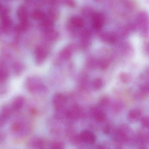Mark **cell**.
<instances>
[{
	"instance_id": "19",
	"label": "cell",
	"mask_w": 149,
	"mask_h": 149,
	"mask_svg": "<svg viewBox=\"0 0 149 149\" xmlns=\"http://www.w3.org/2000/svg\"><path fill=\"white\" fill-rule=\"evenodd\" d=\"M31 17L33 20L42 22L46 18V14L41 10L37 9L32 12Z\"/></svg>"
},
{
	"instance_id": "9",
	"label": "cell",
	"mask_w": 149,
	"mask_h": 149,
	"mask_svg": "<svg viewBox=\"0 0 149 149\" xmlns=\"http://www.w3.org/2000/svg\"><path fill=\"white\" fill-rule=\"evenodd\" d=\"M81 114V109L79 106H72L66 112V116L69 119L72 120L78 119Z\"/></svg>"
},
{
	"instance_id": "18",
	"label": "cell",
	"mask_w": 149,
	"mask_h": 149,
	"mask_svg": "<svg viewBox=\"0 0 149 149\" xmlns=\"http://www.w3.org/2000/svg\"><path fill=\"white\" fill-rule=\"evenodd\" d=\"M59 15L60 12L57 8L52 6H51L50 8L48 9L47 14H46L47 17L55 22L58 19Z\"/></svg>"
},
{
	"instance_id": "35",
	"label": "cell",
	"mask_w": 149,
	"mask_h": 149,
	"mask_svg": "<svg viewBox=\"0 0 149 149\" xmlns=\"http://www.w3.org/2000/svg\"><path fill=\"white\" fill-rule=\"evenodd\" d=\"M94 1H99L100 0H94Z\"/></svg>"
},
{
	"instance_id": "26",
	"label": "cell",
	"mask_w": 149,
	"mask_h": 149,
	"mask_svg": "<svg viewBox=\"0 0 149 149\" xmlns=\"http://www.w3.org/2000/svg\"><path fill=\"white\" fill-rule=\"evenodd\" d=\"M61 2L63 4L72 8H74L76 6L75 0H61Z\"/></svg>"
},
{
	"instance_id": "27",
	"label": "cell",
	"mask_w": 149,
	"mask_h": 149,
	"mask_svg": "<svg viewBox=\"0 0 149 149\" xmlns=\"http://www.w3.org/2000/svg\"><path fill=\"white\" fill-rule=\"evenodd\" d=\"M97 65L102 70H104L108 66L109 63L105 59H101L97 61Z\"/></svg>"
},
{
	"instance_id": "21",
	"label": "cell",
	"mask_w": 149,
	"mask_h": 149,
	"mask_svg": "<svg viewBox=\"0 0 149 149\" xmlns=\"http://www.w3.org/2000/svg\"><path fill=\"white\" fill-rule=\"evenodd\" d=\"M128 118L131 120H137L141 116V113L140 110L137 109H132L129 112Z\"/></svg>"
},
{
	"instance_id": "33",
	"label": "cell",
	"mask_w": 149,
	"mask_h": 149,
	"mask_svg": "<svg viewBox=\"0 0 149 149\" xmlns=\"http://www.w3.org/2000/svg\"><path fill=\"white\" fill-rule=\"evenodd\" d=\"M2 9V7L1 4V3H0V12L1 11Z\"/></svg>"
},
{
	"instance_id": "34",
	"label": "cell",
	"mask_w": 149,
	"mask_h": 149,
	"mask_svg": "<svg viewBox=\"0 0 149 149\" xmlns=\"http://www.w3.org/2000/svg\"><path fill=\"white\" fill-rule=\"evenodd\" d=\"M96 149H104L102 147H101V146H100V147H98V148H96Z\"/></svg>"
},
{
	"instance_id": "31",
	"label": "cell",
	"mask_w": 149,
	"mask_h": 149,
	"mask_svg": "<svg viewBox=\"0 0 149 149\" xmlns=\"http://www.w3.org/2000/svg\"><path fill=\"white\" fill-rule=\"evenodd\" d=\"M51 6L57 7L58 5L61 2V0H48Z\"/></svg>"
},
{
	"instance_id": "6",
	"label": "cell",
	"mask_w": 149,
	"mask_h": 149,
	"mask_svg": "<svg viewBox=\"0 0 149 149\" xmlns=\"http://www.w3.org/2000/svg\"><path fill=\"white\" fill-rule=\"evenodd\" d=\"M12 108L4 106L0 111V126H3L8 121L12 114Z\"/></svg>"
},
{
	"instance_id": "30",
	"label": "cell",
	"mask_w": 149,
	"mask_h": 149,
	"mask_svg": "<svg viewBox=\"0 0 149 149\" xmlns=\"http://www.w3.org/2000/svg\"><path fill=\"white\" fill-rule=\"evenodd\" d=\"M142 125L144 127L149 129V119L147 117L142 118L141 120Z\"/></svg>"
},
{
	"instance_id": "5",
	"label": "cell",
	"mask_w": 149,
	"mask_h": 149,
	"mask_svg": "<svg viewBox=\"0 0 149 149\" xmlns=\"http://www.w3.org/2000/svg\"><path fill=\"white\" fill-rule=\"evenodd\" d=\"M80 46L83 49H87L91 44V34L86 30L82 31L80 33Z\"/></svg>"
},
{
	"instance_id": "1",
	"label": "cell",
	"mask_w": 149,
	"mask_h": 149,
	"mask_svg": "<svg viewBox=\"0 0 149 149\" xmlns=\"http://www.w3.org/2000/svg\"><path fill=\"white\" fill-rule=\"evenodd\" d=\"M25 85L26 88L31 93H38L45 89L41 79L36 76H30L27 78Z\"/></svg>"
},
{
	"instance_id": "20",
	"label": "cell",
	"mask_w": 149,
	"mask_h": 149,
	"mask_svg": "<svg viewBox=\"0 0 149 149\" xmlns=\"http://www.w3.org/2000/svg\"><path fill=\"white\" fill-rule=\"evenodd\" d=\"M95 12L93 9L89 6H85L81 10V15L83 17L86 18H90L91 19Z\"/></svg>"
},
{
	"instance_id": "32",
	"label": "cell",
	"mask_w": 149,
	"mask_h": 149,
	"mask_svg": "<svg viewBox=\"0 0 149 149\" xmlns=\"http://www.w3.org/2000/svg\"><path fill=\"white\" fill-rule=\"evenodd\" d=\"M121 79L123 81H127L128 79V77L125 74H122L121 75Z\"/></svg>"
},
{
	"instance_id": "4",
	"label": "cell",
	"mask_w": 149,
	"mask_h": 149,
	"mask_svg": "<svg viewBox=\"0 0 149 149\" xmlns=\"http://www.w3.org/2000/svg\"><path fill=\"white\" fill-rule=\"evenodd\" d=\"M67 102L66 96L60 93H57L54 95L52 98V105L57 110L63 109L67 104Z\"/></svg>"
},
{
	"instance_id": "11",
	"label": "cell",
	"mask_w": 149,
	"mask_h": 149,
	"mask_svg": "<svg viewBox=\"0 0 149 149\" xmlns=\"http://www.w3.org/2000/svg\"><path fill=\"white\" fill-rule=\"evenodd\" d=\"M81 140L88 143H94L95 141V136L92 132L88 130H83L80 135Z\"/></svg>"
},
{
	"instance_id": "3",
	"label": "cell",
	"mask_w": 149,
	"mask_h": 149,
	"mask_svg": "<svg viewBox=\"0 0 149 149\" xmlns=\"http://www.w3.org/2000/svg\"><path fill=\"white\" fill-rule=\"evenodd\" d=\"M92 27L95 30L100 31L102 29L105 23L104 15L100 12L95 11L91 18Z\"/></svg>"
},
{
	"instance_id": "13",
	"label": "cell",
	"mask_w": 149,
	"mask_h": 149,
	"mask_svg": "<svg viewBox=\"0 0 149 149\" xmlns=\"http://www.w3.org/2000/svg\"><path fill=\"white\" fill-rule=\"evenodd\" d=\"M101 40L106 43L113 44L116 41V37L114 33L110 32H104L100 36Z\"/></svg>"
},
{
	"instance_id": "24",
	"label": "cell",
	"mask_w": 149,
	"mask_h": 149,
	"mask_svg": "<svg viewBox=\"0 0 149 149\" xmlns=\"http://www.w3.org/2000/svg\"><path fill=\"white\" fill-rule=\"evenodd\" d=\"M9 77L8 71L4 68H0V83H3L7 81Z\"/></svg>"
},
{
	"instance_id": "12",
	"label": "cell",
	"mask_w": 149,
	"mask_h": 149,
	"mask_svg": "<svg viewBox=\"0 0 149 149\" xmlns=\"http://www.w3.org/2000/svg\"><path fill=\"white\" fill-rule=\"evenodd\" d=\"M25 100L22 96H17L13 100L11 103V107L12 110L19 111L21 110L25 104Z\"/></svg>"
},
{
	"instance_id": "15",
	"label": "cell",
	"mask_w": 149,
	"mask_h": 149,
	"mask_svg": "<svg viewBox=\"0 0 149 149\" xmlns=\"http://www.w3.org/2000/svg\"><path fill=\"white\" fill-rule=\"evenodd\" d=\"M74 50V46L72 45H68L67 47L64 48L60 51L59 53V57L64 60H69L72 56V52Z\"/></svg>"
},
{
	"instance_id": "14",
	"label": "cell",
	"mask_w": 149,
	"mask_h": 149,
	"mask_svg": "<svg viewBox=\"0 0 149 149\" xmlns=\"http://www.w3.org/2000/svg\"><path fill=\"white\" fill-rule=\"evenodd\" d=\"M138 24L142 28L147 29L149 25V16L146 12H142L139 13L137 17Z\"/></svg>"
},
{
	"instance_id": "16",
	"label": "cell",
	"mask_w": 149,
	"mask_h": 149,
	"mask_svg": "<svg viewBox=\"0 0 149 149\" xmlns=\"http://www.w3.org/2000/svg\"><path fill=\"white\" fill-rule=\"evenodd\" d=\"M17 17L21 22L28 21V12L27 8L23 5L19 6L17 10Z\"/></svg>"
},
{
	"instance_id": "22",
	"label": "cell",
	"mask_w": 149,
	"mask_h": 149,
	"mask_svg": "<svg viewBox=\"0 0 149 149\" xmlns=\"http://www.w3.org/2000/svg\"><path fill=\"white\" fill-rule=\"evenodd\" d=\"M13 72L15 74L19 75L22 74L24 70V66L23 64L19 62H16L13 64L12 66Z\"/></svg>"
},
{
	"instance_id": "2",
	"label": "cell",
	"mask_w": 149,
	"mask_h": 149,
	"mask_svg": "<svg viewBox=\"0 0 149 149\" xmlns=\"http://www.w3.org/2000/svg\"><path fill=\"white\" fill-rule=\"evenodd\" d=\"M49 53V49L46 45H41L36 48L34 53L35 60L37 65L42 64Z\"/></svg>"
},
{
	"instance_id": "29",
	"label": "cell",
	"mask_w": 149,
	"mask_h": 149,
	"mask_svg": "<svg viewBox=\"0 0 149 149\" xmlns=\"http://www.w3.org/2000/svg\"><path fill=\"white\" fill-rule=\"evenodd\" d=\"M64 144L61 142H56L53 144L51 149H64Z\"/></svg>"
},
{
	"instance_id": "7",
	"label": "cell",
	"mask_w": 149,
	"mask_h": 149,
	"mask_svg": "<svg viewBox=\"0 0 149 149\" xmlns=\"http://www.w3.org/2000/svg\"><path fill=\"white\" fill-rule=\"evenodd\" d=\"M70 27L72 29H80L85 25V21L82 17L78 16H72L69 19Z\"/></svg>"
},
{
	"instance_id": "28",
	"label": "cell",
	"mask_w": 149,
	"mask_h": 149,
	"mask_svg": "<svg viewBox=\"0 0 149 149\" xmlns=\"http://www.w3.org/2000/svg\"><path fill=\"white\" fill-rule=\"evenodd\" d=\"M22 128V125L19 122H15L11 127V129L15 132H19Z\"/></svg>"
},
{
	"instance_id": "25",
	"label": "cell",
	"mask_w": 149,
	"mask_h": 149,
	"mask_svg": "<svg viewBox=\"0 0 149 149\" xmlns=\"http://www.w3.org/2000/svg\"><path fill=\"white\" fill-rule=\"evenodd\" d=\"M103 82L101 79L100 78H96L92 82L93 87L95 90L100 89L102 86Z\"/></svg>"
},
{
	"instance_id": "17",
	"label": "cell",
	"mask_w": 149,
	"mask_h": 149,
	"mask_svg": "<svg viewBox=\"0 0 149 149\" xmlns=\"http://www.w3.org/2000/svg\"><path fill=\"white\" fill-rule=\"evenodd\" d=\"M44 38L47 42H54L58 39L59 34L55 29L44 33Z\"/></svg>"
},
{
	"instance_id": "8",
	"label": "cell",
	"mask_w": 149,
	"mask_h": 149,
	"mask_svg": "<svg viewBox=\"0 0 149 149\" xmlns=\"http://www.w3.org/2000/svg\"><path fill=\"white\" fill-rule=\"evenodd\" d=\"M12 21L10 17L5 14H2L0 18V29L3 31H7L11 28Z\"/></svg>"
},
{
	"instance_id": "10",
	"label": "cell",
	"mask_w": 149,
	"mask_h": 149,
	"mask_svg": "<svg viewBox=\"0 0 149 149\" xmlns=\"http://www.w3.org/2000/svg\"><path fill=\"white\" fill-rule=\"evenodd\" d=\"M54 23H55V22L47 17L46 16V18L41 22L40 27L44 33H45V32L55 29Z\"/></svg>"
},
{
	"instance_id": "23",
	"label": "cell",
	"mask_w": 149,
	"mask_h": 149,
	"mask_svg": "<svg viewBox=\"0 0 149 149\" xmlns=\"http://www.w3.org/2000/svg\"><path fill=\"white\" fill-rule=\"evenodd\" d=\"M95 119L99 122H103L106 118V115L103 111L96 110L94 113Z\"/></svg>"
}]
</instances>
